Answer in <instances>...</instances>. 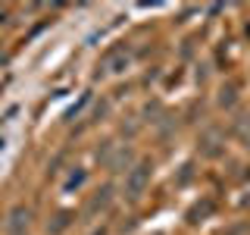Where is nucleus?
Segmentation results:
<instances>
[{
  "label": "nucleus",
  "mask_w": 250,
  "mask_h": 235,
  "mask_svg": "<svg viewBox=\"0 0 250 235\" xmlns=\"http://www.w3.org/2000/svg\"><path fill=\"white\" fill-rule=\"evenodd\" d=\"M147 182H150V166H147V163H138V166L128 169V176H125V194H128L131 201L141 198Z\"/></svg>",
  "instance_id": "f257e3e1"
},
{
  "label": "nucleus",
  "mask_w": 250,
  "mask_h": 235,
  "mask_svg": "<svg viewBox=\"0 0 250 235\" xmlns=\"http://www.w3.org/2000/svg\"><path fill=\"white\" fill-rule=\"evenodd\" d=\"M28 223H31V210L28 207H13L10 210V235H25L28 229Z\"/></svg>",
  "instance_id": "f03ea898"
},
{
  "label": "nucleus",
  "mask_w": 250,
  "mask_h": 235,
  "mask_svg": "<svg viewBox=\"0 0 250 235\" xmlns=\"http://www.w3.org/2000/svg\"><path fill=\"white\" fill-rule=\"evenodd\" d=\"M109 194H113V188L104 185V188H100V191L91 198V204H88V213H97V210H104L106 204H109Z\"/></svg>",
  "instance_id": "7ed1b4c3"
},
{
  "label": "nucleus",
  "mask_w": 250,
  "mask_h": 235,
  "mask_svg": "<svg viewBox=\"0 0 250 235\" xmlns=\"http://www.w3.org/2000/svg\"><path fill=\"white\" fill-rule=\"evenodd\" d=\"M66 226H69V213H60V216H57V223L47 226V229H50V232H62Z\"/></svg>",
  "instance_id": "20e7f679"
},
{
  "label": "nucleus",
  "mask_w": 250,
  "mask_h": 235,
  "mask_svg": "<svg viewBox=\"0 0 250 235\" xmlns=\"http://www.w3.org/2000/svg\"><path fill=\"white\" fill-rule=\"evenodd\" d=\"M238 135L244 138V141H250V122H247V119H244V122L238 125Z\"/></svg>",
  "instance_id": "39448f33"
},
{
  "label": "nucleus",
  "mask_w": 250,
  "mask_h": 235,
  "mask_svg": "<svg viewBox=\"0 0 250 235\" xmlns=\"http://www.w3.org/2000/svg\"><path fill=\"white\" fill-rule=\"evenodd\" d=\"M219 100H222V104H231V100H234V91H231V88L222 91V97H219Z\"/></svg>",
  "instance_id": "423d86ee"
}]
</instances>
